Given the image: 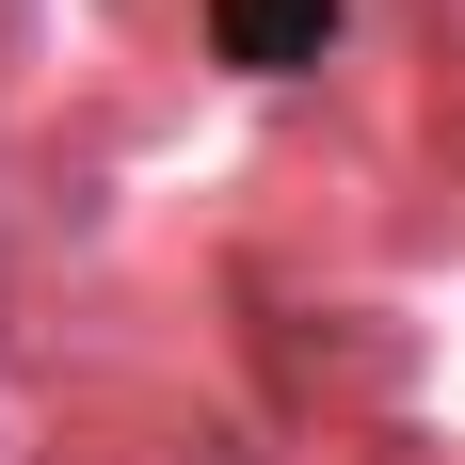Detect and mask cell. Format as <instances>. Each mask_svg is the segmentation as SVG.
<instances>
[{
	"instance_id": "obj_1",
	"label": "cell",
	"mask_w": 465,
	"mask_h": 465,
	"mask_svg": "<svg viewBox=\"0 0 465 465\" xmlns=\"http://www.w3.org/2000/svg\"><path fill=\"white\" fill-rule=\"evenodd\" d=\"M209 33H225V64H322L337 0H209Z\"/></svg>"
}]
</instances>
